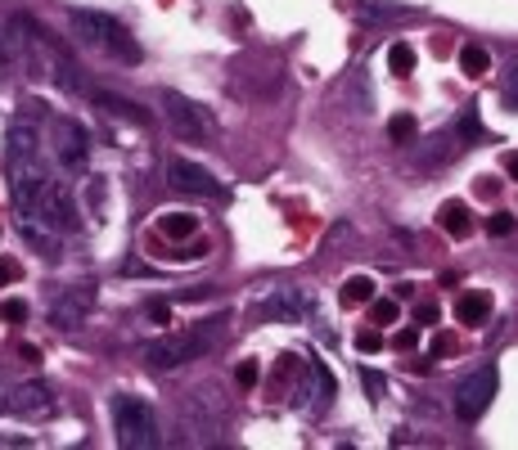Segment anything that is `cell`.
<instances>
[{
	"label": "cell",
	"instance_id": "cell-30",
	"mask_svg": "<svg viewBox=\"0 0 518 450\" xmlns=\"http://www.w3.org/2000/svg\"><path fill=\"white\" fill-rule=\"evenodd\" d=\"M23 279V266L14 257H0V284H19Z\"/></svg>",
	"mask_w": 518,
	"mask_h": 450
},
{
	"label": "cell",
	"instance_id": "cell-39",
	"mask_svg": "<svg viewBox=\"0 0 518 450\" xmlns=\"http://www.w3.org/2000/svg\"><path fill=\"white\" fill-rule=\"evenodd\" d=\"M0 392H5V374H0Z\"/></svg>",
	"mask_w": 518,
	"mask_h": 450
},
{
	"label": "cell",
	"instance_id": "cell-18",
	"mask_svg": "<svg viewBox=\"0 0 518 450\" xmlns=\"http://www.w3.org/2000/svg\"><path fill=\"white\" fill-rule=\"evenodd\" d=\"M158 235L163 239H194L198 235V216L194 212H167V216H158Z\"/></svg>",
	"mask_w": 518,
	"mask_h": 450
},
{
	"label": "cell",
	"instance_id": "cell-12",
	"mask_svg": "<svg viewBox=\"0 0 518 450\" xmlns=\"http://www.w3.org/2000/svg\"><path fill=\"white\" fill-rule=\"evenodd\" d=\"M329 397H334V379H329V369H325V360H307V388L298 392V410H312V414H325V406H329Z\"/></svg>",
	"mask_w": 518,
	"mask_h": 450
},
{
	"label": "cell",
	"instance_id": "cell-5",
	"mask_svg": "<svg viewBox=\"0 0 518 450\" xmlns=\"http://www.w3.org/2000/svg\"><path fill=\"white\" fill-rule=\"evenodd\" d=\"M36 216L50 225V230H59V235H72L82 225V212H77V198H72V189H68V181H45V189H41V198H36Z\"/></svg>",
	"mask_w": 518,
	"mask_h": 450
},
{
	"label": "cell",
	"instance_id": "cell-16",
	"mask_svg": "<svg viewBox=\"0 0 518 450\" xmlns=\"http://www.w3.org/2000/svg\"><path fill=\"white\" fill-rule=\"evenodd\" d=\"M437 225H441V230H447L451 239H465V235L473 230V216H469L465 203L451 198V203H441V207H437Z\"/></svg>",
	"mask_w": 518,
	"mask_h": 450
},
{
	"label": "cell",
	"instance_id": "cell-28",
	"mask_svg": "<svg viewBox=\"0 0 518 450\" xmlns=\"http://www.w3.org/2000/svg\"><path fill=\"white\" fill-rule=\"evenodd\" d=\"M235 383L239 388H257V360H239L235 365Z\"/></svg>",
	"mask_w": 518,
	"mask_h": 450
},
{
	"label": "cell",
	"instance_id": "cell-13",
	"mask_svg": "<svg viewBox=\"0 0 518 450\" xmlns=\"http://www.w3.org/2000/svg\"><path fill=\"white\" fill-rule=\"evenodd\" d=\"M91 302H95V293H91V288H72V293H63L59 302L50 307V325H54V329H68V333H72V329H82Z\"/></svg>",
	"mask_w": 518,
	"mask_h": 450
},
{
	"label": "cell",
	"instance_id": "cell-2",
	"mask_svg": "<svg viewBox=\"0 0 518 450\" xmlns=\"http://www.w3.org/2000/svg\"><path fill=\"white\" fill-rule=\"evenodd\" d=\"M68 23H72V32H77L82 45L104 50V54H113V59H122V63H140V45L131 41V32H126L117 19L95 14V10H72Z\"/></svg>",
	"mask_w": 518,
	"mask_h": 450
},
{
	"label": "cell",
	"instance_id": "cell-27",
	"mask_svg": "<svg viewBox=\"0 0 518 450\" xmlns=\"http://www.w3.org/2000/svg\"><path fill=\"white\" fill-rule=\"evenodd\" d=\"M505 104L518 113V59L509 63V72H505Z\"/></svg>",
	"mask_w": 518,
	"mask_h": 450
},
{
	"label": "cell",
	"instance_id": "cell-34",
	"mask_svg": "<svg viewBox=\"0 0 518 450\" xmlns=\"http://www.w3.org/2000/svg\"><path fill=\"white\" fill-rule=\"evenodd\" d=\"M456 351V333H437L433 338V356H451Z\"/></svg>",
	"mask_w": 518,
	"mask_h": 450
},
{
	"label": "cell",
	"instance_id": "cell-21",
	"mask_svg": "<svg viewBox=\"0 0 518 450\" xmlns=\"http://www.w3.org/2000/svg\"><path fill=\"white\" fill-rule=\"evenodd\" d=\"M460 68L465 77H482V72H491V54L482 45H460Z\"/></svg>",
	"mask_w": 518,
	"mask_h": 450
},
{
	"label": "cell",
	"instance_id": "cell-25",
	"mask_svg": "<svg viewBox=\"0 0 518 450\" xmlns=\"http://www.w3.org/2000/svg\"><path fill=\"white\" fill-rule=\"evenodd\" d=\"M19 59V36H14V23H0V68Z\"/></svg>",
	"mask_w": 518,
	"mask_h": 450
},
{
	"label": "cell",
	"instance_id": "cell-32",
	"mask_svg": "<svg viewBox=\"0 0 518 450\" xmlns=\"http://www.w3.org/2000/svg\"><path fill=\"white\" fill-rule=\"evenodd\" d=\"M144 316H150L154 325H172V302H150V307H144Z\"/></svg>",
	"mask_w": 518,
	"mask_h": 450
},
{
	"label": "cell",
	"instance_id": "cell-7",
	"mask_svg": "<svg viewBox=\"0 0 518 450\" xmlns=\"http://www.w3.org/2000/svg\"><path fill=\"white\" fill-rule=\"evenodd\" d=\"M5 172H10V198H14V207L19 212H36V198H41V189L50 181L41 154L36 158H5Z\"/></svg>",
	"mask_w": 518,
	"mask_h": 450
},
{
	"label": "cell",
	"instance_id": "cell-1",
	"mask_svg": "<svg viewBox=\"0 0 518 450\" xmlns=\"http://www.w3.org/2000/svg\"><path fill=\"white\" fill-rule=\"evenodd\" d=\"M113 432H117V446H126V450H154V446H163L154 406L144 401V397H131V392L113 397Z\"/></svg>",
	"mask_w": 518,
	"mask_h": 450
},
{
	"label": "cell",
	"instance_id": "cell-19",
	"mask_svg": "<svg viewBox=\"0 0 518 450\" xmlns=\"http://www.w3.org/2000/svg\"><path fill=\"white\" fill-rule=\"evenodd\" d=\"M338 297H343V307H360V302L375 297V279H369V275H352V279H343Z\"/></svg>",
	"mask_w": 518,
	"mask_h": 450
},
{
	"label": "cell",
	"instance_id": "cell-37",
	"mask_svg": "<svg viewBox=\"0 0 518 450\" xmlns=\"http://www.w3.org/2000/svg\"><path fill=\"white\" fill-rule=\"evenodd\" d=\"M478 194H482V198H496V194H500V181L482 176V181H478Z\"/></svg>",
	"mask_w": 518,
	"mask_h": 450
},
{
	"label": "cell",
	"instance_id": "cell-8",
	"mask_svg": "<svg viewBox=\"0 0 518 450\" xmlns=\"http://www.w3.org/2000/svg\"><path fill=\"white\" fill-rule=\"evenodd\" d=\"M0 410L19 414V419H50L54 414V392L41 379H32V383H5V392H0Z\"/></svg>",
	"mask_w": 518,
	"mask_h": 450
},
{
	"label": "cell",
	"instance_id": "cell-3",
	"mask_svg": "<svg viewBox=\"0 0 518 450\" xmlns=\"http://www.w3.org/2000/svg\"><path fill=\"white\" fill-rule=\"evenodd\" d=\"M216 325L221 320L198 325V329H181V333H163V338H154L150 347H144V360H150L154 369H181L185 360H198L216 342Z\"/></svg>",
	"mask_w": 518,
	"mask_h": 450
},
{
	"label": "cell",
	"instance_id": "cell-14",
	"mask_svg": "<svg viewBox=\"0 0 518 450\" xmlns=\"http://www.w3.org/2000/svg\"><path fill=\"white\" fill-rule=\"evenodd\" d=\"M19 235H23V244L32 248V253H41L45 261H54L59 257V230H50V225L36 216V212H19Z\"/></svg>",
	"mask_w": 518,
	"mask_h": 450
},
{
	"label": "cell",
	"instance_id": "cell-22",
	"mask_svg": "<svg viewBox=\"0 0 518 450\" xmlns=\"http://www.w3.org/2000/svg\"><path fill=\"white\" fill-rule=\"evenodd\" d=\"M388 68L397 72V77H410V72H415V50H410L406 41H397V45L388 50Z\"/></svg>",
	"mask_w": 518,
	"mask_h": 450
},
{
	"label": "cell",
	"instance_id": "cell-26",
	"mask_svg": "<svg viewBox=\"0 0 518 450\" xmlns=\"http://www.w3.org/2000/svg\"><path fill=\"white\" fill-rule=\"evenodd\" d=\"M518 230V221L514 216H487V235H496V239H509Z\"/></svg>",
	"mask_w": 518,
	"mask_h": 450
},
{
	"label": "cell",
	"instance_id": "cell-6",
	"mask_svg": "<svg viewBox=\"0 0 518 450\" xmlns=\"http://www.w3.org/2000/svg\"><path fill=\"white\" fill-rule=\"evenodd\" d=\"M496 388H500V374L491 369V365H482V369H473L469 379L456 388V397H451V406H456V414L465 419V423H473V419H482L487 414V406H491V397H496Z\"/></svg>",
	"mask_w": 518,
	"mask_h": 450
},
{
	"label": "cell",
	"instance_id": "cell-9",
	"mask_svg": "<svg viewBox=\"0 0 518 450\" xmlns=\"http://www.w3.org/2000/svg\"><path fill=\"white\" fill-rule=\"evenodd\" d=\"M54 158L72 176L86 172V163H91V135H86L82 122H72V117H59L54 122Z\"/></svg>",
	"mask_w": 518,
	"mask_h": 450
},
{
	"label": "cell",
	"instance_id": "cell-15",
	"mask_svg": "<svg viewBox=\"0 0 518 450\" xmlns=\"http://www.w3.org/2000/svg\"><path fill=\"white\" fill-rule=\"evenodd\" d=\"M41 154V131L32 122H14L5 140V158H36Z\"/></svg>",
	"mask_w": 518,
	"mask_h": 450
},
{
	"label": "cell",
	"instance_id": "cell-17",
	"mask_svg": "<svg viewBox=\"0 0 518 450\" xmlns=\"http://www.w3.org/2000/svg\"><path fill=\"white\" fill-rule=\"evenodd\" d=\"M487 316H491V297H487V293L469 288V293L456 297V320H460V325H482Z\"/></svg>",
	"mask_w": 518,
	"mask_h": 450
},
{
	"label": "cell",
	"instance_id": "cell-38",
	"mask_svg": "<svg viewBox=\"0 0 518 450\" xmlns=\"http://www.w3.org/2000/svg\"><path fill=\"white\" fill-rule=\"evenodd\" d=\"M505 172H509V176L518 181V154H505Z\"/></svg>",
	"mask_w": 518,
	"mask_h": 450
},
{
	"label": "cell",
	"instance_id": "cell-10",
	"mask_svg": "<svg viewBox=\"0 0 518 450\" xmlns=\"http://www.w3.org/2000/svg\"><path fill=\"white\" fill-rule=\"evenodd\" d=\"M167 176H172V185L185 189V194H198V198H212V203H226V198H231L226 185H221L207 167L190 163V158H172V163H167Z\"/></svg>",
	"mask_w": 518,
	"mask_h": 450
},
{
	"label": "cell",
	"instance_id": "cell-20",
	"mask_svg": "<svg viewBox=\"0 0 518 450\" xmlns=\"http://www.w3.org/2000/svg\"><path fill=\"white\" fill-rule=\"evenodd\" d=\"M95 104H104L109 113H117V117H131V122H150V113H144L140 104H131V100H117V95H109V91H95Z\"/></svg>",
	"mask_w": 518,
	"mask_h": 450
},
{
	"label": "cell",
	"instance_id": "cell-23",
	"mask_svg": "<svg viewBox=\"0 0 518 450\" xmlns=\"http://www.w3.org/2000/svg\"><path fill=\"white\" fill-rule=\"evenodd\" d=\"M415 131H419V126H415L410 113H393V117H388V135H393V144H410Z\"/></svg>",
	"mask_w": 518,
	"mask_h": 450
},
{
	"label": "cell",
	"instance_id": "cell-35",
	"mask_svg": "<svg viewBox=\"0 0 518 450\" xmlns=\"http://www.w3.org/2000/svg\"><path fill=\"white\" fill-rule=\"evenodd\" d=\"M365 388H369V397H375V401L384 397V379H379L375 369H365Z\"/></svg>",
	"mask_w": 518,
	"mask_h": 450
},
{
	"label": "cell",
	"instance_id": "cell-31",
	"mask_svg": "<svg viewBox=\"0 0 518 450\" xmlns=\"http://www.w3.org/2000/svg\"><path fill=\"white\" fill-rule=\"evenodd\" d=\"M0 320L23 325V320H28V302H19V297H14V302H5V307H0Z\"/></svg>",
	"mask_w": 518,
	"mask_h": 450
},
{
	"label": "cell",
	"instance_id": "cell-11",
	"mask_svg": "<svg viewBox=\"0 0 518 450\" xmlns=\"http://www.w3.org/2000/svg\"><path fill=\"white\" fill-rule=\"evenodd\" d=\"M163 108H167V122L176 126V135H185V140H203V135L216 131V122L194 100H185L181 91H163Z\"/></svg>",
	"mask_w": 518,
	"mask_h": 450
},
{
	"label": "cell",
	"instance_id": "cell-36",
	"mask_svg": "<svg viewBox=\"0 0 518 450\" xmlns=\"http://www.w3.org/2000/svg\"><path fill=\"white\" fill-rule=\"evenodd\" d=\"M433 320H437V307H433V302L415 307V325H433Z\"/></svg>",
	"mask_w": 518,
	"mask_h": 450
},
{
	"label": "cell",
	"instance_id": "cell-33",
	"mask_svg": "<svg viewBox=\"0 0 518 450\" xmlns=\"http://www.w3.org/2000/svg\"><path fill=\"white\" fill-rule=\"evenodd\" d=\"M415 342H419V329H397V333H393V347H397V351H410Z\"/></svg>",
	"mask_w": 518,
	"mask_h": 450
},
{
	"label": "cell",
	"instance_id": "cell-4",
	"mask_svg": "<svg viewBox=\"0 0 518 450\" xmlns=\"http://www.w3.org/2000/svg\"><path fill=\"white\" fill-rule=\"evenodd\" d=\"M316 307H320V302H316V293H312V288L288 284V288H275V293L262 297L257 316H262L266 325H303V320L316 316Z\"/></svg>",
	"mask_w": 518,
	"mask_h": 450
},
{
	"label": "cell",
	"instance_id": "cell-24",
	"mask_svg": "<svg viewBox=\"0 0 518 450\" xmlns=\"http://www.w3.org/2000/svg\"><path fill=\"white\" fill-rule=\"evenodd\" d=\"M401 307H397V297H379V302H369V325H397Z\"/></svg>",
	"mask_w": 518,
	"mask_h": 450
},
{
	"label": "cell",
	"instance_id": "cell-29",
	"mask_svg": "<svg viewBox=\"0 0 518 450\" xmlns=\"http://www.w3.org/2000/svg\"><path fill=\"white\" fill-rule=\"evenodd\" d=\"M379 347H384V338H379L375 329H360V333H356V351H365V356H375Z\"/></svg>",
	"mask_w": 518,
	"mask_h": 450
}]
</instances>
